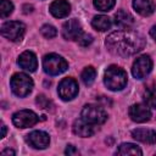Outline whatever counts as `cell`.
I'll return each mask as SVG.
<instances>
[{
    "label": "cell",
    "mask_w": 156,
    "mask_h": 156,
    "mask_svg": "<svg viewBox=\"0 0 156 156\" xmlns=\"http://www.w3.org/2000/svg\"><path fill=\"white\" fill-rule=\"evenodd\" d=\"M105 44L108 51L113 55L127 57L144 49L145 38L138 32L123 29L111 33L106 38Z\"/></svg>",
    "instance_id": "6da1fadb"
},
{
    "label": "cell",
    "mask_w": 156,
    "mask_h": 156,
    "mask_svg": "<svg viewBox=\"0 0 156 156\" xmlns=\"http://www.w3.org/2000/svg\"><path fill=\"white\" fill-rule=\"evenodd\" d=\"M104 83L112 91L122 90L127 85V73L123 68L112 65L105 71Z\"/></svg>",
    "instance_id": "7a4b0ae2"
},
{
    "label": "cell",
    "mask_w": 156,
    "mask_h": 156,
    "mask_svg": "<svg viewBox=\"0 0 156 156\" xmlns=\"http://www.w3.org/2000/svg\"><path fill=\"white\" fill-rule=\"evenodd\" d=\"M43 68L45 73L50 76H57L68 68V63L62 56L57 54H49L43 58Z\"/></svg>",
    "instance_id": "3957f363"
},
{
    "label": "cell",
    "mask_w": 156,
    "mask_h": 156,
    "mask_svg": "<svg viewBox=\"0 0 156 156\" xmlns=\"http://www.w3.org/2000/svg\"><path fill=\"white\" fill-rule=\"evenodd\" d=\"M10 85L15 95L20 98H24L28 94H30L33 89V80L26 73H16L12 76Z\"/></svg>",
    "instance_id": "277c9868"
},
{
    "label": "cell",
    "mask_w": 156,
    "mask_h": 156,
    "mask_svg": "<svg viewBox=\"0 0 156 156\" xmlns=\"http://www.w3.org/2000/svg\"><path fill=\"white\" fill-rule=\"evenodd\" d=\"M82 118L90 124L99 126V124L105 123V121L107 119V113L104 110V107H101L99 105L89 104V105H85L83 107Z\"/></svg>",
    "instance_id": "5b68a950"
},
{
    "label": "cell",
    "mask_w": 156,
    "mask_h": 156,
    "mask_svg": "<svg viewBox=\"0 0 156 156\" xmlns=\"http://www.w3.org/2000/svg\"><path fill=\"white\" fill-rule=\"evenodd\" d=\"M26 26L20 21H9L1 26V34L11 41H20L23 38Z\"/></svg>",
    "instance_id": "8992f818"
},
{
    "label": "cell",
    "mask_w": 156,
    "mask_h": 156,
    "mask_svg": "<svg viewBox=\"0 0 156 156\" xmlns=\"http://www.w3.org/2000/svg\"><path fill=\"white\" fill-rule=\"evenodd\" d=\"M151 69H152V60L150 58L149 55H141L136 57V60L134 61L132 67V73L134 78L143 79L151 72Z\"/></svg>",
    "instance_id": "52a82bcc"
},
{
    "label": "cell",
    "mask_w": 156,
    "mask_h": 156,
    "mask_svg": "<svg viewBox=\"0 0 156 156\" xmlns=\"http://www.w3.org/2000/svg\"><path fill=\"white\" fill-rule=\"evenodd\" d=\"M57 93L62 100L69 101L74 99L78 94V83L73 78H69V77L63 78L58 84Z\"/></svg>",
    "instance_id": "ba28073f"
},
{
    "label": "cell",
    "mask_w": 156,
    "mask_h": 156,
    "mask_svg": "<svg viewBox=\"0 0 156 156\" xmlns=\"http://www.w3.org/2000/svg\"><path fill=\"white\" fill-rule=\"evenodd\" d=\"M39 121V117L37 113H34L30 110H21L13 113L12 116V122L16 127L18 128H28L34 124H37Z\"/></svg>",
    "instance_id": "9c48e42d"
},
{
    "label": "cell",
    "mask_w": 156,
    "mask_h": 156,
    "mask_svg": "<svg viewBox=\"0 0 156 156\" xmlns=\"http://www.w3.org/2000/svg\"><path fill=\"white\" fill-rule=\"evenodd\" d=\"M26 141L34 149H39L43 150L45 147L49 146L50 144V136L48 133L43 132V130H34L32 133H29L26 136Z\"/></svg>",
    "instance_id": "30bf717a"
},
{
    "label": "cell",
    "mask_w": 156,
    "mask_h": 156,
    "mask_svg": "<svg viewBox=\"0 0 156 156\" xmlns=\"http://www.w3.org/2000/svg\"><path fill=\"white\" fill-rule=\"evenodd\" d=\"M83 34L82 26L78 20L72 18L63 23L62 26V37L66 40H77Z\"/></svg>",
    "instance_id": "8fae6325"
},
{
    "label": "cell",
    "mask_w": 156,
    "mask_h": 156,
    "mask_svg": "<svg viewBox=\"0 0 156 156\" xmlns=\"http://www.w3.org/2000/svg\"><path fill=\"white\" fill-rule=\"evenodd\" d=\"M128 115L130 117L132 121L138 122V123H143L146 122L151 118V111L147 105H143V104H134L129 107L128 110Z\"/></svg>",
    "instance_id": "7c38bea8"
},
{
    "label": "cell",
    "mask_w": 156,
    "mask_h": 156,
    "mask_svg": "<svg viewBox=\"0 0 156 156\" xmlns=\"http://www.w3.org/2000/svg\"><path fill=\"white\" fill-rule=\"evenodd\" d=\"M73 133L78 136H82V138H88V136H91L94 133H95V126L94 124H90L88 123L87 121H84L83 118H79V119H76L74 123H73Z\"/></svg>",
    "instance_id": "4fadbf2b"
},
{
    "label": "cell",
    "mask_w": 156,
    "mask_h": 156,
    "mask_svg": "<svg viewBox=\"0 0 156 156\" xmlns=\"http://www.w3.org/2000/svg\"><path fill=\"white\" fill-rule=\"evenodd\" d=\"M132 136L144 144H155L156 143V132L149 128H138L132 130Z\"/></svg>",
    "instance_id": "5bb4252c"
},
{
    "label": "cell",
    "mask_w": 156,
    "mask_h": 156,
    "mask_svg": "<svg viewBox=\"0 0 156 156\" xmlns=\"http://www.w3.org/2000/svg\"><path fill=\"white\" fill-rule=\"evenodd\" d=\"M49 10L54 17L63 18V17L68 16V13L71 12V5L66 0H55L51 2Z\"/></svg>",
    "instance_id": "9a60e30c"
},
{
    "label": "cell",
    "mask_w": 156,
    "mask_h": 156,
    "mask_svg": "<svg viewBox=\"0 0 156 156\" xmlns=\"http://www.w3.org/2000/svg\"><path fill=\"white\" fill-rule=\"evenodd\" d=\"M18 65L20 67H22L23 69L28 71V72H34L38 67V61H37V56L32 52V51H24L18 57Z\"/></svg>",
    "instance_id": "2e32d148"
},
{
    "label": "cell",
    "mask_w": 156,
    "mask_h": 156,
    "mask_svg": "<svg viewBox=\"0 0 156 156\" xmlns=\"http://www.w3.org/2000/svg\"><path fill=\"white\" fill-rule=\"evenodd\" d=\"M134 10L141 16H150L154 13L156 5L152 0H133Z\"/></svg>",
    "instance_id": "e0dca14e"
},
{
    "label": "cell",
    "mask_w": 156,
    "mask_h": 156,
    "mask_svg": "<svg viewBox=\"0 0 156 156\" xmlns=\"http://www.w3.org/2000/svg\"><path fill=\"white\" fill-rule=\"evenodd\" d=\"M115 23L117 27L123 28V29H128L134 24V17L124 10H118L115 15Z\"/></svg>",
    "instance_id": "ac0fdd59"
},
{
    "label": "cell",
    "mask_w": 156,
    "mask_h": 156,
    "mask_svg": "<svg viewBox=\"0 0 156 156\" xmlns=\"http://www.w3.org/2000/svg\"><path fill=\"white\" fill-rule=\"evenodd\" d=\"M112 22L110 20V17L107 16H104V15H99V16H95L91 21V26L99 30V32H105L107 29H110Z\"/></svg>",
    "instance_id": "d6986e66"
},
{
    "label": "cell",
    "mask_w": 156,
    "mask_h": 156,
    "mask_svg": "<svg viewBox=\"0 0 156 156\" xmlns=\"http://www.w3.org/2000/svg\"><path fill=\"white\" fill-rule=\"evenodd\" d=\"M116 154L117 155H143V151L135 144L124 143V144H121L119 145V147L117 149V152Z\"/></svg>",
    "instance_id": "ffe728a7"
},
{
    "label": "cell",
    "mask_w": 156,
    "mask_h": 156,
    "mask_svg": "<svg viewBox=\"0 0 156 156\" xmlns=\"http://www.w3.org/2000/svg\"><path fill=\"white\" fill-rule=\"evenodd\" d=\"M95 77H96V71H95V68L91 67V66L85 67V68L83 69L82 74H80V78H82V80H83V83H84L85 85H91L93 82L95 80Z\"/></svg>",
    "instance_id": "44dd1931"
},
{
    "label": "cell",
    "mask_w": 156,
    "mask_h": 156,
    "mask_svg": "<svg viewBox=\"0 0 156 156\" xmlns=\"http://www.w3.org/2000/svg\"><path fill=\"white\" fill-rule=\"evenodd\" d=\"M144 101L151 108H156V88H149L144 93Z\"/></svg>",
    "instance_id": "7402d4cb"
},
{
    "label": "cell",
    "mask_w": 156,
    "mask_h": 156,
    "mask_svg": "<svg viewBox=\"0 0 156 156\" xmlns=\"http://www.w3.org/2000/svg\"><path fill=\"white\" fill-rule=\"evenodd\" d=\"M13 11V4L10 0H1L0 2V16L1 18H5L10 16Z\"/></svg>",
    "instance_id": "603a6c76"
},
{
    "label": "cell",
    "mask_w": 156,
    "mask_h": 156,
    "mask_svg": "<svg viewBox=\"0 0 156 156\" xmlns=\"http://www.w3.org/2000/svg\"><path fill=\"white\" fill-rule=\"evenodd\" d=\"M94 6L100 11H110L115 6V0H94Z\"/></svg>",
    "instance_id": "cb8c5ba5"
},
{
    "label": "cell",
    "mask_w": 156,
    "mask_h": 156,
    "mask_svg": "<svg viewBox=\"0 0 156 156\" xmlns=\"http://www.w3.org/2000/svg\"><path fill=\"white\" fill-rule=\"evenodd\" d=\"M40 33L43 34V37H45L46 39H51V38H55L57 35V30L54 26L51 24H44L41 28H40Z\"/></svg>",
    "instance_id": "d4e9b609"
},
{
    "label": "cell",
    "mask_w": 156,
    "mask_h": 156,
    "mask_svg": "<svg viewBox=\"0 0 156 156\" xmlns=\"http://www.w3.org/2000/svg\"><path fill=\"white\" fill-rule=\"evenodd\" d=\"M93 41V37L90 34H87V33H83L78 39H77V43L80 45V46H88L90 45Z\"/></svg>",
    "instance_id": "484cf974"
},
{
    "label": "cell",
    "mask_w": 156,
    "mask_h": 156,
    "mask_svg": "<svg viewBox=\"0 0 156 156\" xmlns=\"http://www.w3.org/2000/svg\"><path fill=\"white\" fill-rule=\"evenodd\" d=\"M37 104H38L39 107H41V108H46V110H49L50 106H51L50 100H48L44 95H38V98H37Z\"/></svg>",
    "instance_id": "4316f807"
},
{
    "label": "cell",
    "mask_w": 156,
    "mask_h": 156,
    "mask_svg": "<svg viewBox=\"0 0 156 156\" xmlns=\"http://www.w3.org/2000/svg\"><path fill=\"white\" fill-rule=\"evenodd\" d=\"M65 154H66V155H78L79 151H78L73 145H67V147H66V150H65Z\"/></svg>",
    "instance_id": "83f0119b"
},
{
    "label": "cell",
    "mask_w": 156,
    "mask_h": 156,
    "mask_svg": "<svg viewBox=\"0 0 156 156\" xmlns=\"http://www.w3.org/2000/svg\"><path fill=\"white\" fill-rule=\"evenodd\" d=\"M150 35H151L152 39L156 41V26H154V27L150 29Z\"/></svg>",
    "instance_id": "f1b7e54d"
},
{
    "label": "cell",
    "mask_w": 156,
    "mask_h": 156,
    "mask_svg": "<svg viewBox=\"0 0 156 156\" xmlns=\"http://www.w3.org/2000/svg\"><path fill=\"white\" fill-rule=\"evenodd\" d=\"M1 154L2 155H15V151L11 150V149H5V150L1 151Z\"/></svg>",
    "instance_id": "f546056e"
},
{
    "label": "cell",
    "mask_w": 156,
    "mask_h": 156,
    "mask_svg": "<svg viewBox=\"0 0 156 156\" xmlns=\"http://www.w3.org/2000/svg\"><path fill=\"white\" fill-rule=\"evenodd\" d=\"M1 129H2V132H1V138H4V136L6 135V126H5L4 123H1Z\"/></svg>",
    "instance_id": "4dcf8cb0"
}]
</instances>
